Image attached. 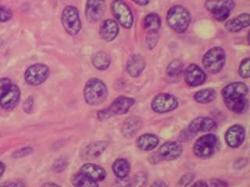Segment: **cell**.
Instances as JSON below:
<instances>
[{
    "instance_id": "obj_22",
    "label": "cell",
    "mask_w": 250,
    "mask_h": 187,
    "mask_svg": "<svg viewBox=\"0 0 250 187\" xmlns=\"http://www.w3.org/2000/svg\"><path fill=\"white\" fill-rule=\"evenodd\" d=\"M143 126V122L139 117H130L125 121L122 127V133L127 138H131L138 133Z\"/></svg>"
},
{
    "instance_id": "obj_37",
    "label": "cell",
    "mask_w": 250,
    "mask_h": 187,
    "mask_svg": "<svg viewBox=\"0 0 250 187\" xmlns=\"http://www.w3.org/2000/svg\"><path fill=\"white\" fill-rule=\"evenodd\" d=\"M34 106V98L32 97H27L23 103V110L26 113H31Z\"/></svg>"
},
{
    "instance_id": "obj_31",
    "label": "cell",
    "mask_w": 250,
    "mask_h": 187,
    "mask_svg": "<svg viewBox=\"0 0 250 187\" xmlns=\"http://www.w3.org/2000/svg\"><path fill=\"white\" fill-rule=\"evenodd\" d=\"M11 80L9 78L0 79V100L7 93L8 91L11 88Z\"/></svg>"
},
{
    "instance_id": "obj_24",
    "label": "cell",
    "mask_w": 250,
    "mask_h": 187,
    "mask_svg": "<svg viewBox=\"0 0 250 187\" xmlns=\"http://www.w3.org/2000/svg\"><path fill=\"white\" fill-rule=\"evenodd\" d=\"M159 138L156 135L146 133L143 134L138 140V144L139 148L142 150H153L159 144Z\"/></svg>"
},
{
    "instance_id": "obj_18",
    "label": "cell",
    "mask_w": 250,
    "mask_h": 187,
    "mask_svg": "<svg viewBox=\"0 0 250 187\" xmlns=\"http://www.w3.org/2000/svg\"><path fill=\"white\" fill-rule=\"evenodd\" d=\"M145 66V58L140 55H133L127 60L126 70L130 76L137 77L143 72Z\"/></svg>"
},
{
    "instance_id": "obj_11",
    "label": "cell",
    "mask_w": 250,
    "mask_h": 187,
    "mask_svg": "<svg viewBox=\"0 0 250 187\" xmlns=\"http://www.w3.org/2000/svg\"><path fill=\"white\" fill-rule=\"evenodd\" d=\"M112 10L116 19L118 20L121 25L125 28H131L134 22L132 13L127 3L123 0H114L112 2Z\"/></svg>"
},
{
    "instance_id": "obj_10",
    "label": "cell",
    "mask_w": 250,
    "mask_h": 187,
    "mask_svg": "<svg viewBox=\"0 0 250 187\" xmlns=\"http://www.w3.org/2000/svg\"><path fill=\"white\" fill-rule=\"evenodd\" d=\"M151 106L153 111L163 114L174 111L178 106V101L170 94H159L152 100Z\"/></svg>"
},
{
    "instance_id": "obj_40",
    "label": "cell",
    "mask_w": 250,
    "mask_h": 187,
    "mask_svg": "<svg viewBox=\"0 0 250 187\" xmlns=\"http://www.w3.org/2000/svg\"><path fill=\"white\" fill-rule=\"evenodd\" d=\"M132 1L140 6H146L149 2V0H132Z\"/></svg>"
},
{
    "instance_id": "obj_23",
    "label": "cell",
    "mask_w": 250,
    "mask_h": 187,
    "mask_svg": "<svg viewBox=\"0 0 250 187\" xmlns=\"http://www.w3.org/2000/svg\"><path fill=\"white\" fill-rule=\"evenodd\" d=\"M250 17L249 14H242L234 19L229 20L225 27L230 32H238L250 25Z\"/></svg>"
},
{
    "instance_id": "obj_33",
    "label": "cell",
    "mask_w": 250,
    "mask_h": 187,
    "mask_svg": "<svg viewBox=\"0 0 250 187\" xmlns=\"http://www.w3.org/2000/svg\"><path fill=\"white\" fill-rule=\"evenodd\" d=\"M239 74L242 78L250 77V58H245L239 67Z\"/></svg>"
},
{
    "instance_id": "obj_39",
    "label": "cell",
    "mask_w": 250,
    "mask_h": 187,
    "mask_svg": "<svg viewBox=\"0 0 250 187\" xmlns=\"http://www.w3.org/2000/svg\"><path fill=\"white\" fill-rule=\"evenodd\" d=\"M211 186H213V187H225V186H228V184L225 181L221 180V179H213L211 181Z\"/></svg>"
},
{
    "instance_id": "obj_5",
    "label": "cell",
    "mask_w": 250,
    "mask_h": 187,
    "mask_svg": "<svg viewBox=\"0 0 250 187\" xmlns=\"http://www.w3.org/2000/svg\"><path fill=\"white\" fill-rule=\"evenodd\" d=\"M135 99L131 97L121 96L116 98L109 107L103 109L98 112V119L100 121H105L113 115H124L130 110L135 104Z\"/></svg>"
},
{
    "instance_id": "obj_43",
    "label": "cell",
    "mask_w": 250,
    "mask_h": 187,
    "mask_svg": "<svg viewBox=\"0 0 250 187\" xmlns=\"http://www.w3.org/2000/svg\"><path fill=\"white\" fill-rule=\"evenodd\" d=\"M4 171H5V166L2 162H0V176L3 174Z\"/></svg>"
},
{
    "instance_id": "obj_3",
    "label": "cell",
    "mask_w": 250,
    "mask_h": 187,
    "mask_svg": "<svg viewBox=\"0 0 250 187\" xmlns=\"http://www.w3.org/2000/svg\"><path fill=\"white\" fill-rule=\"evenodd\" d=\"M167 20L172 29L177 33H183L189 25V12L182 6H174L168 10Z\"/></svg>"
},
{
    "instance_id": "obj_4",
    "label": "cell",
    "mask_w": 250,
    "mask_h": 187,
    "mask_svg": "<svg viewBox=\"0 0 250 187\" xmlns=\"http://www.w3.org/2000/svg\"><path fill=\"white\" fill-rule=\"evenodd\" d=\"M217 128V123L209 117H197L191 121L188 127L181 132V140L188 141L200 132H209Z\"/></svg>"
},
{
    "instance_id": "obj_28",
    "label": "cell",
    "mask_w": 250,
    "mask_h": 187,
    "mask_svg": "<svg viewBox=\"0 0 250 187\" xmlns=\"http://www.w3.org/2000/svg\"><path fill=\"white\" fill-rule=\"evenodd\" d=\"M92 64L97 70H106L110 65L109 55L104 52H98L92 57Z\"/></svg>"
},
{
    "instance_id": "obj_34",
    "label": "cell",
    "mask_w": 250,
    "mask_h": 187,
    "mask_svg": "<svg viewBox=\"0 0 250 187\" xmlns=\"http://www.w3.org/2000/svg\"><path fill=\"white\" fill-rule=\"evenodd\" d=\"M159 36L157 31L155 32H149L148 36H147L146 42L148 45V49H152L156 46V44L158 42Z\"/></svg>"
},
{
    "instance_id": "obj_25",
    "label": "cell",
    "mask_w": 250,
    "mask_h": 187,
    "mask_svg": "<svg viewBox=\"0 0 250 187\" xmlns=\"http://www.w3.org/2000/svg\"><path fill=\"white\" fill-rule=\"evenodd\" d=\"M113 171L118 179L127 178L130 172V164L124 158L117 159L113 163Z\"/></svg>"
},
{
    "instance_id": "obj_12",
    "label": "cell",
    "mask_w": 250,
    "mask_h": 187,
    "mask_svg": "<svg viewBox=\"0 0 250 187\" xmlns=\"http://www.w3.org/2000/svg\"><path fill=\"white\" fill-rule=\"evenodd\" d=\"M49 75V67L45 64L37 63L27 68L24 74V79L30 85L38 86L44 83Z\"/></svg>"
},
{
    "instance_id": "obj_44",
    "label": "cell",
    "mask_w": 250,
    "mask_h": 187,
    "mask_svg": "<svg viewBox=\"0 0 250 187\" xmlns=\"http://www.w3.org/2000/svg\"><path fill=\"white\" fill-rule=\"evenodd\" d=\"M45 186H56L57 187L58 185H57V184H45Z\"/></svg>"
},
{
    "instance_id": "obj_27",
    "label": "cell",
    "mask_w": 250,
    "mask_h": 187,
    "mask_svg": "<svg viewBox=\"0 0 250 187\" xmlns=\"http://www.w3.org/2000/svg\"><path fill=\"white\" fill-rule=\"evenodd\" d=\"M216 97H217V92H215V90L211 88L199 91L194 95V99L195 101L200 104L210 103L214 101Z\"/></svg>"
},
{
    "instance_id": "obj_32",
    "label": "cell",
    "mask_w": 250,
    "mask_h": 187,
    "mask_svg": "<svg viewBox=\"0 0 250 187\" xmlns=\"http://www.w3.org/2000/svg\"><path fill=\"white\" fill-rule=\"evenodd\" d=\"M12 18H13V12L10 8L0 6V22L3 23V22L8 21Z\"/></svg>"
},
{
    "instance_id": "obj_7",
    "label": "cell",
    "mask_w": 250,
    "mask_h": 187,
    "mask_svg": "<svg viewBox=\"0 0 250 187\" xmlns=\"http://www.w3.org/2000/svg\"><path fill=\"white\" fill-rule=\"evenodd\" d=\"M61 21L66 33L70 35H78L82 28L80 16L78 9L74 6H67L62 10Z\"/></svg>"
},
{
    "instance_id": "obj_2",
    "label": "cell",
    "mask_w": 250,
    "mask_h": 187,
    "mask_svg": "<svg viewBox=\"0 0 250 187\" xmlns=\"http://www.w3.org/2000/svg\"><path fill=\"white\" fill-rule=\"evenodd\" d=\"M84 96V100L88 105H101L107 98V88L102 80L92 78L86 83Z\"/></svg>"
},
{
    "instance_id": "obj_14",
    "label": "cell",
    "mask_w": 250,
    "mask_h": 187,
    "mask_svg": "<svg viewBox=\"0 0 250 187\" xmlns=\"http://www.w3.org/2000/svg\"><path fill=\"white\" fill-rule=\"evenodd\" d=\"M207 79L205 72L199 66L190 65L185 71V80L190 87H197L204 84Z\"/></svg>"
},
{
    "instance_id": "obj_41",
    "label": "cell",
    "mask_w": 250,
    "mask_h": 187,
    "mask_svg": "<svg viewBox=\"0 0 250 187\" xmlns=\"http://www.w3.org/2000/svg\"><path fill=\"white\" fill-rule=\"evenodd\" d=\"M192 186H201V187H207V183L203 181V180H199V181L196 182V183H193Z\"/></svg>"
},
{
    "instance_id": "obj_29",
    "label": "cell",
    "mask_w": 250,
    "mask_h": 187,
    "mask_svg": "<svg viewBox=\"0 0 250 187\" xmlns=\"http://www.w3.org/2000/svg\"><path fill=\"white\" fill-rule=\"evenodd\" d=\"M145 27L149 32H155L160 29L161 25V19L156 14H150L145 18Z\"/></svg>"
},
{
    "instance_id": "obj_9",
    "label": "cell",
    "mask_w": 250,
    "mask_h": 187,
    "mask_svg": "<svg viewBox=\"0 0 250 187\" xmlns=\"http://www.w3.org/2000/svg\"><path fill=\"white\" fill-rule=\"evenodd\" d=\"M234 6L233 0H207L206 2L207 10L218 21L228 19Z\"/></svg>"
},
{
    "instance_id": "obj_20",
    "label": "cell",
    "mask_w": 250,
    "mask_h": 187,
    "mask_svg": "<svg viewBox=\"0 0 250 187\" xmlns=\"http://www.w3.org/2000/svg\"><path fill=\"white\" fill-rule=\"evenodd\" d=\"M107 146L108 143L105 141L92 143L86 147L82 151V158L84 160H92L98 158L104 153Z\"/></svg>"
},
{
    "instance_id": "obj_36",
    "label": "cell",
    "mask_w": 250,
    "mask_h": 187,
    "mask_svg": "<svg viewBox=\"0 0 250 187\" xmlns=\"http://www.w3.org/2000/svg\"><path fill=\"white\" fill-rule=\"evenodd\" d=\"M31 152H32V148H21L20 150H16L13 156H14V158H22V157H25V156L31 154Z\"/></svg>"
},
{
    "instance_id": "obj_42",
    "label": "cell",
    "mask_w": 250,
    "mask_h": 187,
    "mask_svg": "<svg viewBox=\"0 0 250 187\" xmlns=\"http://www.w3.org/2000/svg\"><path fill=\"white\" fill-rule=\"evenodd\" d=\"M152 186H154V187H166L167 184H165V183H163V182L161 181H157L156 182V183H153L152 184Z\"/></svg>"
},
{
    "instance_id": "obj_13",
    "label": "cell",
    "mask_w": 250,
    "mask_h": 187,
    "mask_svg": "<svg viewBox=\"0 0 250 187\" xmlns=\"http://www.w3.org/2000/svg\"><path fill=\"white\" fill-rule=\"evenodd\" d=\"M105 10V0H88L86 2V18L88 21L96 23L103 18Z\"/></svg>"
},
{
    "instance_id": "obj_8",
    "label": "cell",
    "mask_w": 250,
    "mask_h": 187,
    "mask_svg": "<svg viewBox=\"0 0 250 187\" xmlns=\"http://www.w3.org/2000/svg\"><path fill=\"white\" fill-rule=\"evenodd\" d=\"M217 137L214 134L204 135L195 141L193 146L194 154L198 158H210L217 150Z\"/></svg>"
},
{
    "instance_id": "obj_21",
    "label": "cell",
    "mask_w": 250,
    "mask_h": 187,
    "mask_svg": "<svg viewBox=\"0 0 250 187\" xmlns=\"http://www.w3.org/2000/svg\"><path fill=\"white\" fill-rule=\"evenodd\" d=\"M81 171L96 182L104 181L106 177V172L104 168L92 163L84 164L81 168Z\"/></svg>"
},
{
    "instance_id": "obj_38",
    "label": "cell",
    "mask_w": 250,
    "mask_h": 187,
    "mask_svg": "<svg viewBox=\"0 0 250 187\" xmlns=\"http://www.w3.org/2000/svg\"><path fill=\"white\" fill-rule=\"evenodd\" d=\"M195 175L193 174H186L181 179L180 184L182 186H188L191 182L193 181Z\"/></svg>"
},
{
    "instance_id": "obj_35",
    "label": "cell",
    "mask_w": 250,
    "mask_h": 187,
    "mask_svg": "<svg viewBox=\"0 0 250 187\" xmlns=\"http://www.w3.org/2000/svg\"><path fill=\"white\" fill-rule=\"evenodd\" d=\"M67 162H66L65 158H59L57 162H55L53 165V170L57 172H61V171H63L65 169V168L66 167Z\"/></svg>"
},
{
    "instance_id": "obj_17",
    "label": "cell",
    "mask_w": 250,
    "mask_h": 187,
    "mask_svg": "<svg viewBox=\"0 0 250 187\" xmlns=\"http://www.w3.org/2000/svg\"><path fill=\"white\" fill-rule=\"evenodd\" d=\"M21 98V91L18 86L12 84L7 93L0 100V105L3 109H13L18 105Z\"/></svg>"
},
{
    "instance_id": "obj_26",
    "label": "cell",
    "mask_w": 250,
    "mask_h": 187,
    "mask_svg": "<svg viewBox=\"0 0 250 187\" xmlns=\"http://www.w3.org/2000/svg\"><path fill=\"white\" fill-rule=\"evenodd\" d=\"M71 183L75 187H97V182L94 181L90 179L88 175L83 173L82 171L74 174L71 177Z\"/></svg>"
},
{
    "instance_id": "obj_1",
    "label": "cell",
    "mask_w": 250,
    "mask_h": 187,
    "mask_svg": "<svg viewBox=\"0 0 250 187\" xmlns=\"http://www.w3.org/2000/svg\"><path fill=\"white\" fill-rule=\"evenodd\" d=\"M248 93V87L240 82L229 84L222 90L225 105L230 111L237 114L246 112L248 109L249 101L246 98Z\"/></svg>"
},
{
    "instance_id": "obj_19",
    "label": "cell",
    "mask_w": 250,
    "mask_h": 187,
    "mask_svg": "<svg viewBox=\"0 0 250 187\" xmlns=\"http://www.w3.org/2000/svg\"><path fill=\"white\" fill-rule=\"evenodd\" d=\"M119 33V27L114 19H108L103 23L100 34L102 38L106 41H112Z\"/></svg>"
},
{
    "instance_id": "obj_6",
    "label": "cell",
    "mask_w": 250,
    "mask_h": 187,
    "mask_svg": "<svg viewBox=\"0 0 250 187\" xmlns=\"http://www.w3.org/2000/svg\"><path fill=\"white\" fill-rule=\"evenodd\" d=\"M226 61L225 51L220 47L209 49L203 56V64L207 72L217 74L222 70Z\"/></svg>"
},
{
    "instance_id": "obj_15",
    "label": "cell",
    "mask_w": 250,
    "mask_h": 187,
    "mask_svg": "<svg viewBox=\"0 0 250 187\" xmlns=\"http://www.w3.org/2000/svg\"><path fill=\"white\" fill-rule=\"evenodd\" d=\"M246 137V131L241 125H234L227 131L225 140L230 148H237L242 145Z\"/></svg>"
},
{
    "instance_id": "obj_16",
    "label": "cell",
    "mask_w": 250,
    "mask_h": 187,
    "mask_svg": "<svg viewBox=\"0 0 250 187\" xmlns=\"http://www.w3.org/2000/svg\"><path fill=\"white\" fill-rule=\"evenodd\" d=\"M182 146L177 142H167L159 149V156L163 160L174 161L178 159L182 154Z\"/></svg>"
},
{
    "instance_id": "obj_30",
    "label": "cell",
    "mask_w": 250,
    "mask_h": 187,
    "mask_svg": "<svg viewBox=\"0 0 250 187\" xmlns=\"http://www.w3.org/2000/svg\"><path fill=\"white\" fill-rule=\"evenodd\" d=\"M184 65L178 59L172 61L167 66V74L170 76H178L183 71Z\"/></svg>"
}]
</instances>
